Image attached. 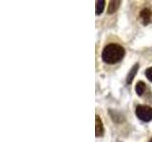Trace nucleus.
Listing matches in <instances>:
<instances>
[{
    "instance_id": "nucleus-1",
    "label": "nucleus",
    "mask_w": 152,
    "mask_h": 142,
    "mask_svg": "<svg viewBox=\"0 0 152 142\" xmlns=\"http://www.w3.org/2000/svg\"><path fill=\"white\" fill-rule=\"evenodd\" d=\"M125 49L120 45L109 44L104 46L102 52V59L106 64H114L119 63L125 56Z\"/></svg>"
},
{
    "instance_id": "nucleus-2",
    "label": "nucleus",
    "mask_w": 152,
    "mask_h": 142,
    "mask_svg": "<svg viewBox=\"0 0 152 142\" xmlns=\"http://www.w3.org/2000/svg\"><path fill=\"white\" fill-rule=\"evenodd\" d=\"M136 116L141 120L147 122L152 120V108L146 105H138L136 107Z\"/></svg>"
},
{
    "instance_id": "nucleus-3",
    "label": "nucleus",
    "mask_w": 152,
    "mask_h": 142,
    "mask_svg": "<svg viewBox=\"0 0 152 142\" xmlns=\"http://www.w3.org/2000/svg\"><path fill=\"white\" fill-rule=\"evenodd\" d=\"M140 18L144 25H148L152 18V11L148 8H145L140 12Z\"/></svg>"
},
{
    "instance_id": "nucleus-4",
    "label": "nucleus",
    "mask_w": 152,
    "mask_h": 142,
    "mask_svg": "<svg viewBox=\"0 0 152 142\" xmlns=\"http://www.w3.org/2000/svg\"><path fill=\"white\" fill-rule=\"evenodd\" d=\"M104 125H103V122L101 120L99 116H96L95 117V133H96V136H102L104 135Z\"/></svg>"
},
{
    "instance_id": "nucleus-5",
    "label": "nucleus",
    "mask_w": 152,
    "mask_h": 142,
    "mask_svg": "<svg viewBox=\"0 0 152 142\" xmlns=\"http://www.w3.org/2000/svg\"><path fill=\"white\" fill-rule=\"evenodd\" d=\"M138 69H139V64H134V66H133V67L130 69L129 73H128V75H127V78H126V83H132V80H133V79H134L135 75L137 74Z\"/></svg>"
},
{
    "instance_id": "nucleus-6",
    "label": "nucleus",
    "mask_w": 152,
    "mask_h": 142,
    "mask_svg": "<svg viewBox=\"0 0 152 142\" xmlns=\"http://www.w3.org/2000/svg\"><path fill=\"white\" fill-rule=\"evenodd\" d=\"M120 5H121V1H110L108 5V9H107L108 13L115 12L119 9V7H120Z\"/></svg>"
},
{
    "instance_id": "nucleus-7",
    "label": "nucleus",
    "mask_w": 152,
    "mask_h": 142,
    "mask_svg": "<svg viewBox=\"0 0 152 142\" xmlns=\"http://www.w3.org/2000/svg\"><path fill=\"white\" fill-rule=\"evenodd\" d=\"M145 83L142 82H139L136 84V87H135V91L136 93L139 95V96H142V93L145 92Z\"/></svg>"
},
{
    "instance_id": "nucleus-8",
    "label": "nucleus",
    "mask_w": 152,
    "mask_h": 142,
    "mask_svg": "<svg viewBox=\"0 0 152 142\" xmlns=\"http://www.w3.org/2000/svg\"><path fill=\"white\" fill-rule=\"evenodd\" d=\"M104 6H106V2H104V0L96 2V14L97 15H99V14H101L103 12Z\"/></svg>"
},
{
    "instance_id": "nucleus-9",
    "label": "nucleus",
    "mask_w": 152,
    "mask_h": 142,
    "mask_svg": "<svg viewBox=\"0 0 152 142\" xmlns=\"http://www.w3.org/2000/svg\"><path fill=\"white\" fill-rule=\"evenodd\" d=\"M145 76L150 82H152V67H149L145 70Z\"/></svg>"
},
{
    "instance_id": "nucleus-10",
    "label": "nucleus",
    "mask_w": 152,
    "mask_h": 142,
    "mask_svg": "<svg viewBox=\"0 0 152 142\" xmlns=\"http://www.w3.org/2000/svg\"><path fill=\"white\" fill-rule=\"evenodd\" d=\"M149 142H152V138H151V139H150V141H149Z\"/></svg>"
}]
</instances>
